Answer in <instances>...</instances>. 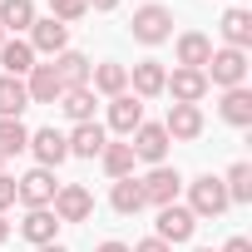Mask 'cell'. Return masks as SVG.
<instances>
[{
  "label": "cell",
  "mask_w": 252,
  "mask_h": 252,
  "mask_svg": "<svg viewBox=\"0 0 252 252\" xmlns=\"http://www.w3.org/2000/svg\"><path fill=\"white\" fill-rule=\"evenodd\" d=\"M0 45H5V30H0Z\"/></svg>",
  "instance_id": "60d3db41"
},
{
  "label": "cell",
  "mask_w": 252,
  "mask_h": 252,
  "mask_svg": "<svg viewBox=\"0 0 252 252\" xmlns=\"http://www.w3.org/2000/svg\"><path fill=\"white\" fill-rule=\"evenodd\" d=\"M60 218L50 213V208H25V218H20V237L30 242V247H45V242H60Z\"/></svg>",
  "instance_id": "2e32d148"
},
{
  "label": "cell",
  "mask_w": 252,
  "mask_h": 252,
  "mask_svg": "<svg viewBox=\"0 0 252 252\" xmlns=\"http://www.w3.org/2000/svg\"><path fill=\"white\" fill-rule=\"evenodd\" d=\"M208 84H218V89H237V84H247V50H213V60H208Z\"/></svg>",
  "instance_id": "3957f363"
},
{
  "label": "cell",
  "mask_w": 252,
  "mask_h": 252,
  "mask_svg": "<svg viewBox=\"0 0 252 252\" xmlns=\"http://www.w3.org/2000/svg\"><path fill=\"white\" fill-rule=\"evenodd\" d=\"M222 124H232V129H252V89L237 84V89H222V104H218Z\"/></svg>",
  "instance_id": "ffe728a7"
},
{
  "label": "cell",
  "mask_w": 252,
  "mask_h": 252,
  "mask_svg": "<svg viewBox=\"0 0 252 252\" xmlns=\"http://www.w3.org/2000/svg\"><path fill=\"white\" fill-rule=\"evenodd\" d=\"M94 252H129V242H119V237H109V242H99Z\"/></svg>",
  "instance_id": "e575fe53"
},
{
  "label": "cell",
  "mask_w": 252,
  "mask_h": 252,
  "mask_svg": "<svg viewBox=\"0 0 252 252\" xmlns=\"http://www.w3.org/2000/svg\"><path fill=\"white\" fill-rule=\"evenodd\" d=\"M99 163H104V173H109V178H134V163H139V158H134V149H129V144H114V139H109V144H104V154H99Z\"/></svg>",
  "instance_id": "83f0119b"
},
{
  "label": "cell",
  "mask_w": 252,
  "mask_h": 252,
  "mask_svg": "<svg viewBox=\"0 0 252 252\" xmlns=\"http://www.w3.org/2000/svg\"><path fill=\"white\" fill-rule=\"evenodd\" d=\"M35 0H0V30H5V40L15 35H30V25H35Z\"/></svg>",
  "instance_id": "44dd1931"
},
{
  "label": "cell",
  "mask_w": 252,
  "mask_h": 252,
  "mask_svg": "<svg viewBox=\"0 0 252 252\" xmlns=\"http://www.w3.org/2000/svg\"><path fill=\"white\" fill-rule=\"evenodd\" d=\"M5 208H15V178L0 173V213H5Z\"/></svg>",
  "instance_id": "1f68e13d"
},
{
  "label": "cell",
  "mask_w": 252,
  "mask_h": 252,
  "mask_svg": "<svg viewBox=\"0 0 252 252\" xmlns=\"http://www.w3.org/2000/svg\"><path fill=\"white\" fill-rule=\"evenodd\" d=\"M89 89H94V94H104V99L124 94V89H129V64H119V60L94 64V69H89Z\"/></svg>",
  "instance_id": "d6986e66"
},
{
  "label": "cell",
  "mask_w": 252,
  "mask_h": 252,
  "mask_svg": "<svg viewBox=\"0 0 252 252\" xmlns=\"http://www.w3.org/2000/svg\"><path fill=\"white\" fill-rule=\"evenodd\" d=\"M222 188H227V203H252V163H247V158H237V163L227 168Z\"/></svg>",
  "instance_id": "f1b7e54d"
},
{
  "label": "cell",
  "mask_w": 252,
  "mask_h": 252,
  "mask_svg": "<svg viewBox=\"0 0 252 252\" xmlns=\"http://www.w3.org/2000/svg\"><path fill=\"white\" fill-rule=\"evenodd\" d=\"M139 124H144V99H134L129 89L109 99V124H104V129H114L119 139H129V134L139 129Z\"/></svg>",
  "instance_id": "7c38bea8"
},
{
  "label": "cell",
  "mask_w": 252,
  "mask_h": 252,
  "mask_svg": "<svg viewBox=\"0 0 252 252\" xmlns=\"http://www.w3.org/2000/svg\"><path fill=\"white\" fill-rule=\"evenodd\" d=\"M30 149V129H25V124L20 119H0V154H25Z\"/></svg>",
  "instance_id": "f546056e"
},
{
  "label": "cell",
  "mask_w": 252,
  "mask_h": 252,
  "mask_svg": "<svg viewBox=\"0 0 252 252\" xmlns=\"http://www.w3.org/2000/svg\"><path fill=\"white\" fill-rule=\"evenodd\" d=\"M50 64H55V74H60L64 89H84V84H89V69H94L89 55H79V50H64V55H55Z\"/></svg>",
  "instance_id": "603a6c76"
},
{
  "label": "cell",
  "mask_w": 252,
  "mask_h": 252,
  "mask_svg": "<svg viewBox=\"0 0 252 252\" xmlns=\"http://www.w3.org/2000/svg\"><path fill=\"white\" fill-rule=\"evenodd\" d=\"M64 144H69V158H99L104 144H109V129L99 119H89V124H74V129L64 134Z\"/></svg>",
  "instance_id": "4fadbf2b"
},
{
  "label": "cell",
  "mask_w": 252,
  "mask_h": 252,
  "mask_svg": "<svg viewBox=\"0 0 252 252\" xmlns=\"http://www.w3.org/2000/svg\"><path fill=\"white\" fill-rule=\"evenodd\" d=\"M84 15H89V0H50V20H60V25H74Z\"/></svg>",
  "instance_id": "4dcf8cb0"
},
{
  "label": "cell",
  "mask_w": 252,
  "mask_h": 252,
  "mask_svg": "<svg viewBox=\"0 0 252 252\" xmlns=\"http://www.w3.org/2000/svg\"><path fill=\"white\" fill-rule=\"evenodd\" d=\"M193 252H213V247H193Z\"/></svg>",
  "instance_id": "ab89813d"
},
{
  "label": "cell",
  "mask_w": 252,
  "mask_h": 252,
  "mask_svg": "<svg viewBox=\"0 0 252 252\" xmlns=\"http://www.w3.org/2000/svg\"><path fill=\"white\" fill-rule=\"evenodd\" d=\"M30 154H35V168H60L64 158H69V144H64V134L55 129H35L30 134Z\"/></svg>",
  "instance_id": "5bb4252c"
},
{
  "label": "cell",
  "mask_w": 252,
  "mask_h": 252,
  "mask_svg": "<svg viewBox=\"0 0 252 252\" xmlns=\"http://www.w3.org/2000/svg\"><path fill=\"white\" fill-rule=\"evenodd\" d=\"M203 104H168V119H163V134L173 139V144H193L198 134H203Z\"/></svg>",
  "instance_id": "9c48e42d"
},
{
  "label": "cell",
  "mask_w": 252,
  "mask_h": 252,
  "mask_svg": "<svg viewBox=\"0 0 252 252\" xmlns=\"http://www.w3.org/2000/svg\"><path fill=\"white\" fill-rule=\"evenodd\" d=\"M129 35L139 40V45H168L173 40V10L168 5H158V0H154V5H139L134 10V20H129Z\"/></svg>",
  "instance_id": "6da1fadb"
},
{
  "label": "cell",
  "mask_w": 252,
  "mask_h": 252,
  "mask_svg": "<svg viewBox=\"0 0 252 252\" xmlns=\"http://www.w3.org/2000/svg\"><path fill=\"white\" fill-rule=\"evenodd\" d=\"M218 30H222V40H227V50H247V45H252V10H242V5H232V10H222V20H218Z\"/></svg>",
  "instance_id": "7402d4cb"
},
{
  "label": "cell",
  "mask_w": 252,
  "mask_h": 252,
  "mask_svg": "<svg viewBox=\"0 0 252 252\" xmlns=\"http://www.w3.org/2000/svg\"><path fill=\"white\" fill-rule=\"evenodd\" d=\"M178 188H183V178H178V168H168V163H158V168H149V173L139 178V193H144V203H154V208L178 203Z\"/></svg>",
  "instance_id": "8992f818"
},
{
  "label": "cell",
  "mask_w": 252,
  "mask_h": 252,
  "mask_svg": "<svg viewBox=\"0 0 252 252\" xmlns=\"http://www.w3.org/2000/svg\"><path fill=\"white\" fill-rule=\"evenodd\" d=\"M163 84H168L163 60H139V64L129 69V94H134V99H158Z\"/></svg>",
  "instance_id": "9a60e30c"
},
{
  "label": "cell",
  "mask_w": 252,
  "mask_h": 252,
  "mask_svg": "<svg viewBox=\"0 0 252 252\" xmlns=\"http://www.w3.org/2000/svg\"><path fill=\"white\" fill-rule=\"evenodd\" d=\"M208 89H213L208 74H203V69H183V64H178V69L168 74V84H163V94H173V104H203Z\"/></svg>",
  "instance_id": "8fae6325"
},
{
  "label": "cell",
  "mask_w": 252,
  "mask_h": 252,
  "mask_svg": "<svg viewBox=\"0 0 252 252\" xmlns=\"http://www.w3.org/2000/svg\"><path fill=\"white\" fill-rule=\"evenodd\" d=\"M173 55H178L183 69H208V60H213V40H208L203 30H183V35L173 40Z\"/></svg>",
  "instance_id": "e0dca14e"
},
{
  "label": "cell",
  "mask_w": 252,
  "mask_h": 252,
  "mask_svg": "<svg viewBox=\"0 0 252 252\" xmlns=\"http://www.w3.org/2000/svg\"><path fill=\"white\" fill-rule=\"evenodd\" d=\"M50 213H55L60 222H89V213H94V193H89L84 183H60Z\"/></svg>",
  "instance_id": "52a82bcc"
},
{
  "label": "cell",
  "mask_w": 252,
  "mask_h": 252,
  "mask_svg": "<svg viewBox=\"0 0 252 252\" xmlns=\"http://www.w3.org/2000/svg\"><path fill=\"white\" fill-rule=\"evenodd\" d=\"M109 208H114L119 218L144 213L149 203H144V193H139V178H114V188H109Z\"/></svg>",
  "instance_id": "cb8c5ba5"
},
{
  "label": "cell",
  "mask_w": 252,
  "mask_h": 252,
  "mask_svg": "<svg viewBox=\"0 0 252 252\" xmlns=\"http://www.w3.org/2000/svg\"><path fill=\"white\" fill-rule=\"evenodd\" d=\"M25 109H30L25 79H10V74H0V119H20Z\"/></svg>",
  "instance_id": "4316f807"
},
{
  "label": "cell",
  "mask_w": 252,
  "mask_h": 252,
  "mask_svg": "<svg viewBox=\"0 0 252 252\" xmlns=\"http://www.w3.org/2000/svg\"><path fill=\"white\" fill-rule=\"evenodd\" d=\"M94 104H99V94L84 84V89H64L60 94V109H64V119L69 124H89L94 119Z\"/></svg>",
  "instance_id": "484cf974"
},
{
  "label": "cell",
  "mask_w": 252,
  "mask_h": 252,
  "mask_svg": "<svg viewBox=\"0 0 252 252\" xmlns=\"http://www.w3.org/2000/svg\"><path fill=\"white\" fill-rule=\"evenodd\" d=\"M35 252H69L64 242H45V247H35Z\"/></svg>",
  "instance_id": "8d00e7d4"
},
{
  "label": "cell",
  "mask_w": 252,
  "mask_h": 252,
  "mask_svg": "<svg viewBox=\"0 0 252 252\" xmlns=\"http://www.w3.org/2000/svg\"><path fill=\"white\" fill-rule=\"evenodd\" d=\"M30 50H35V60L40 55H64L69 50V25H60V20H50V15H35V25H30Z\"/></svg>",
  "instance_id": "30bf717a"
},
{
  "label": "cell",
  "mask_w": 252,
  "mask_h": 252,
  "mask_svg": "<svg viewBox=\"0 0 252 252\" xmlns=\"http://www.w3.org/2000/svg\"><path fill=\"white\" fill-rule=\"evenodd\" d=\"M168 144H173V139L163 134V124H149V119H144L139 129L129 134V149H134V158H139V163H149V168L168 163Z\"/></svg>",
  "instance_id": "277c9868"
},
{
  "label": "cell",
  "mask_w": 252,
  "mask_h": 252,
  "mask_svg": "<svg viewBox=\"0 0 252 252\" xmlns=\"http://www.w3.org/2000/svg\"><path fill=\"white\" fill-rule=\"evenodd\" d=\"M10 237V222H5V213H0V242H5Z\"/></svg>",
  "instance_id": "74e56055"
},
{
  "label": "cell",
  "mask_w": 252,
  "mask_h": 252,
  "mask_svg": "<svg viewBox=\"0 0 252 252\" xmlns=\"http://www.w3.org/2000/svg\"><path fill=\"white\" fill-rule=\"evenodd\" d=\"M193 232H198V218L183 208V203H168V208H158V242H168V247H178V242H193Z\"/></svg>",
  "instance_id": "ba28073f"
},
{
  "label": "cell",
  "mask_w": 252,
  "mask_h": 252,
  "mask_svg": "<svg viewBox=\"0 0 252 252\" xmlns=\"http://www.w3.org/2000/svg\"><path fill=\"white\" fill-rule=\"evenodd\" d=\"M129 252H173V247H168V242H158V237H144V242H134Z\"/></svg>",
  "instance_id": "d6a6232c"
},
{
  "label": "cell",
  "mask_w": 252,
  "mask_h": 252,
  "mask_svg": "<svg viewBox=\"0 0 252 252\" xmlns=\"http://www.w3.org/2000/svg\"><path fill=\"white\" fill-rule=\"evenodd\" d=\"M55 193H60L55 168H30L25 178H15V203H25V208H50Z\"/></svg>",
  "instance_id": "5b68a950"
},
{
  "label": "cell",
  "mask_w": 252,
  "mask_h": 252,
  "mask_svg": "<svg viewBox=\"0 0 252 252\" xmlns=\"http://www.w3.org/2000/svg\"><path fill=\"white\" fill-rule=\"evenodd\" d=\"M0 173H5V154H0Z\"/></svg>",
  "instance_id": "f35d334b"
},
{
  "label": "cell",
  "mask_w": 252,
  "mask_h": 252,
  "mask_svg": "<svg viewBox=\"0 0 252 252\" xmlns=\"http://www.w3.org/2000/svg\"><path fill=\"white\" fill-rule=\"evenodd\" d=\"M25 94H30V104H60L64 84H60L55 64H35V69L25 74Z\"/></svg>",
  "instance_id": "ac0fdd59"
},
{
  "label": "cell",
  "mask_w": 252,
  "mask_h": 252,
  "mask_svg": "<svg viewBox=\"0 0 252 252\" xmlns=\"http://www.w3.org/2000/svg\"><path fill=\"white\" fill-rule=\"evenodd\" d=\"M198 222L203 218H222L232 203H227V188H222V178H213V173H203V178H193L188 183V203H183Z\"/></svg>",
  "instance_id": "7a4b0ae2"
},
{
  "label": "cell",
  "mask_w": 252,
  "mask_h": 252,
  "mask_svg": "<svg viewBox=\"0 0 252 252\" xmlns=\"http://www.w3.org/2000/svg\"><path fill=\"white\" fill-rule=\"evenodd\" d=\"M89 10H119V0H89Z\"/></svg>",
  "instance_id": "d590c367"
},
{
  "label": "cell",
  "mask_w": 252,
  "mask_h": 252,
  "mask_svg": "<svg viewBox=\"0 0 252 252\" xmlns=\"http://www.w3.org/2000/svg\"><path fill=\"white\" fill-rule=\"evenodd\" d=\"M218 252H252V242H247V237H227Z\"/></svg>",
  "instance_id": "836d02e7"
},
{
  "label": "cell",
  "mask_w": 252,
  "mask_h": 252,
  "mask_svg": "<svg viewBox=\"0 0 252 252\" xmlns=\"http://www.w3.org/2000/svg\"><path fill=\"white\" fill-rule=\"evenodd\" d=\"M0 64H5V74L10 79H25L30 69H35V50H30V40H5V45H0Z\"/></svg>",
  "instance_id": "d4e9b609"
}]
</instances>
